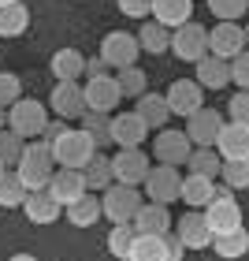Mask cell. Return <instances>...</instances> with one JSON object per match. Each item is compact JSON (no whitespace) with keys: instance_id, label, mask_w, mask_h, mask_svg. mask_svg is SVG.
<instances>
[{"instance_id":"6da1fadb","label":"cell","mask_w":249,"mask_h":261,"mask_svg":"<svg viewBox=\"0 0 249 261\" xmlns=\"http://www.w3.org/2000/svg\"><path fill=\"white\" fill-rule=\"evenodd\" d=\"M19 179L26 183V191H45L49 179L56 175V157H52V146L49 142H26V153L22 161L15 164Z\"/></svg>"},{"instance_id":"7a4b0ae2","label":"cell","mask_w":249,"mask_h":261,"mask_svg":"<svg viewBox=\"0 0 249 261\" xmlns=\"http://www.w3.org/2000/svg\"><path fill=\"white\" fill-rule=\"evenodd\" d=\"M93 153H97V146H93V138L86 135V130H64L60 138L52 142V157H56V168H86V164L93 161Z\"/></svg>"},{"instance_id":"3957f363","label":"cell","mask_w":249,"mask_h":261,"mask_svg":"<svg viewBox=\"0 0 249 261\" xmlns=\"http://www.w3.org/2000/svg\"><path fill=\"white\" fill-rule=\"evenodd\" d=\"M141 205H145V201H141V191L138 187H127V183H112L108 191H104V198H101V209H104V217L112 224H130Z\"/></svg>"},{"instance_id":"277c9868","label":"cell","mask_w":249,"mask_h":261,"mask_svg":"<svg viewBox=\"0 0 249 261\" xmlns=\"http://www.w3.org/2000/svg\"><path fill=\"white\" fill-rule=\"evenodd\" d=\"M45 105L41 101H30V97H19L15 105L8 109V127L15 130L19 138H41L45 135Z\"/></svg>"},{"instance_id":"5b68a950","label":"cell","mask_w":249,"mask_h":261,"mask_svg":"<svg viewBox=\"0 0 249 261\" xmlns=\"http://www.w3.org/2000/svg\"><path fill=\"white\" fill-rule=\"evenodd\" d=\"M171 53L179 56L186 64H197L208 56V30L201 27V22H182L179 30H171Z\"/></svg>"},{"instance_id":"8992f818","label":"cell","mask_w":249,"mask_h":261,"mask_svg":"<svg viewBox=\"0 0 249 261\" xmlns=\"http://www.w3.org/2000/svg\"><path fill=\"white\" fill-rule=\"evenodd\" d=\"M141 187H145L149 201L171 205V201H179V194H182V175H179V168H171V164H157V168L145 175Z\"/></svg>"},{"instance_id":"52a82bcc","label":"cell","mask_w":249,"mask_h":261,"mask_svg":"<svg viewBox=\"0 0 249 261\" xmlns=\"http://www.w3.org/2000/svg\"><path fill=\"white\" fill-rule=\"evenodd\" d=\"M138 53H141V45L134 34H127V30H112V34H104V41H101V60L108 64V67H134L138 64Z\"/></svg>"},{"instance_id":"ba28073f","label":"cell","mask_w":249,"mask_h":261,"mask_svg":"<svg viewBox=\"0 0 249 261\" xmlns=\"http://www.w3.org/2000/svg\"><path fill=\"white\" fill-rule=\"evenodd\" d=\"M164 97H168L171 116H186V120H190L197 109H205V86H201L197 79H175Z\"/></svg>"},{"instance_id":"9c48e42d","label":"cell","mask_w":249,"mask_h":261,"mask_svg":"<svg viewBox=\"0 0 249 261\" xmlns=\"http://www.w3.org/2000/svg\"><path fill=\"white\" fill-rule=\"evenodd\" d=\"M205 220H208L212 235L234 231V228H242V205L234 201V194H231V191H220V194L205 205Z\"/></svg>"},{"instance_id":"30bf717a","label":"cell","mask_w":249,"mask_h":261,"mask_svg":"<svg viewBox=\"0 0 249 261\" xmlns=\"http://www.w3.org/2000/svg\"><path fill=\"white\" fill-rule=\"evenodd\" d=\"M49 105L60 120H82L89 112L86 109V86H78V82H56Z\"/></svg>"},{"instance_id":"8fae6325","label":"cell","mask_w":249,"mask_h":261,"mask_svg":"<svg viewBox=\"0 0 249 261\" xmlns=\"http://www.w3.org/2000/svg\"><path fill=\"white\" fill-rule=\"evenodd\" d=\"M175 235L182 239L186 250H205V246H212V228H208V220H205V209H190L186 217L175 220Z\"/></svg>"},{"instance_id":"7c38bea8","label":"cell","mask_w":249,"mask_h":261,"mask_svg":"<svg viewBox=\"0 0 249 261\" xmlns=\"http://www.w3.org/2000/svg\"><path fill=\"white\" fill-rule=\"evenodd\" d=\"M112 172H115V183H127V187H141L145 175L152 172L149 157L141 149H119L112 157Z\"/></svg>"},{"instance_id":"4fadbf2b","label":"cell","mask_w":249,"mask_h":261,"mask_svg":"<svg viewBox=\"0 0 249 261\" xmlns=\"http://www.w3.org/2000/svg\"><path fill=\"white\" fill-rule=\"evenodd\" d=\"M220 130H223V116H220L216 109H197V112L186 120V138L194 142L197 149H208V146H216Z\"/></svg>"},{"instance_id":"5bb4252c","label":"cell","mask_w":249,"mask_h":261,"mask_svg":"<svg viewBox=\"0 0 249 261\" xmlns=\"http://www.w3.org/2000/svg\"><path fill=\"white\" fill-rule=\"evenodd\" d=\"M245 30L238 22H220L216 30H208V53L220 56V60H234L238 53H245Z\"/></svg>"},{"instance_id":"9a60e30c","label":"cell","mask_w":249,"mask_h":261,"mask_svg":"<svg viewBox=\"0 0 249 261\" xmlns=\"http://www.w3.org/2000/svg\"><path fill=\"white\" fill-rule=\"evenodd\" d=\"M45 191H49V194L67 209L71 201H78L82 194L89 191V183H86V172H82V168H56V175L49 179Z\"/></svg>"},{"instance_id":"2e32d148","label":"cell","mask_w":249,"mask_h":261,"mask_svg":"<svg viewBox=\"0 0 249 261\" xmlns=\"http://www.w3.org/2000/svg\"><path fill=\"white\" fill-rule=\"evenodd\" d=\"M160 164H171V168H179V164L190 161V153H194V142L186 138V130H168L164 127L157 135V146H152Z\"/></svg>"},{"instance_id":"e0dca14e","label":"cell","mask_w":249,"mask_h":261,"mask_svg":"<svg viewBox=\"0 0 249 261\" xmlns=\"http://www.w3.org/2000/svg\"><path fill=\"white\" fill-rule=\"evenodd\" d=\"M119 101H123V90L112 75H101V79L86 82V109L89 112H115Z\"/></svg>"},{"instance_id":"ac0fdd59","label":"cell","mask_w":249,"mask_h":261,"mask_svg":"<svg viewBox=\"0 0 249 261\" xmlns=\"http://www.w3.org/2000/svg\"><path fill=\"white\" fill-rule=\"evenodd\" d=\"M149 135V123L141 120L138 112H119V116H112V142L119 149H138L141 142H145Z\"/></svg>"},{"instance_id":"d6986e66","label":"cell","mask_w":249,"mask_h":261,"mask_svg":"<svg viewBox=\"0 0 249 261\" xmlns=\"http://www.w3.org/2000/svg\"><path fill=\"white\" fill-rule=\"evenodd\" d=\"M216 153L223 161H249V127L245 123H223L216 138Z\"/></svg>"},{"instance_id":"ffe728a7","label":"cell","mask_w":249,"mask_h":261,"mask_svg":"<svg viewBox=\"0 0 249 261\" xmlns=\"http://www.w3.org/2000/svg\"><path fill=\"white\" fill-rule=\"evenodd\" d=\"M134 231L138 235H168L171 231V213L168 205H157V201H145L138 213H134Z\"/></svg>"},{"instance_id":"44dd1931","label":"cell","mask_w":249,"mask_h":261,"mask_svg":"<svg viewBox=\"0 0 249 261\" xmlns=\"http://www.w3.org/2000/svg\"><path fill=\"white\" fill-rule=\"evenodd\" d=\"M22 213H26V220L30 224H52V220H60V213H64V205L56 201L49 191H30L26 194V201H22Z\"/></svg>"},{"instance_id":"7402d4cb","label":"cell","mask_w":249,"mask_h":261,"mask_svg":"<svg viewBox=\"0 0 249 261\" xmlns=\"http://www.w3.org/2000/svg\"><path fill=\"white\" fill-rule=\"evenodd\" d=\"M49 71L56 75V82H78V75H86V56L78 49H56Z\"/></svg>"},{"instance_id":"603a6c76","label":"cell","mask_w":249,"mask_h":261,"mask_svg":"<svg viewBox=\"0 0 249 261\" xmlns=\"http://www.w3.org/2000/svg\"><path fill=\"white\" fill-rule=\"evenodd\" d=\"M134 112L149 123V130H164L168 120H171V109H168V97H164V93H141Z\"/></svg>"},{"instance_id":"cb8c5ba5","label":"cell","mask_w":249,"mask_h":261,"mask_svg":"<svg viewBox=\"0 0 249 261\" xmlns=\"http://www.w3.org/2000/svg\"><path fill=\"white\" fill-rule=\"evenodd\" d=\"M216 194H220V191H216V179H208V175H194V172H190L186 179H182V194H179V198L186 201L190 209H205Z\"/></svg>"},{"instance_id":"d4e9b609","label":"cell","mask_w":249,"mask_h":261,"mask_svg":"<svg viewBox=\"0 0 249 261\" xmlns=\"http://www.w3.org/2000/svg\"><path fill=\"white\" fill-rule=\"evenodd\" d=\"M194 0H152V19L168 30H179L182 22H190Z\"/></svg>"},{"instance_id":"484cf974","label":"cell","mask_w":249,"mask_h":261,"mask_svg":"<svg viewBox=\"0 0 249 261\" xmlns=\"http://www.w3.org/2000/svg\"><path fill=\"white\" fill-rule=\"evenodd\" d=\"M197 82L205 90H223L231 82V60H220V56H205V60H197Z\"/></svg>"},{"instance_id":"4316f807","label":"cell","mask_w":249,"mask_h":261,"mask_svg":"<svg viewBox=\"0 0 249 261\" xmlns=\"http://www.w3.org/2000/svg\"><path fill=\"white\" fill-rule=\"evenodd\" d=\"M101 198L93 194V191H86L78 201H71L67 205V224H75V228H93V224L101 220Z\"/></svg>"},{"instance_id":"83f0119b","label":"cell","mask_w":249,"mask_h":261,"mask_svg":"<svg viewBox=\"0 0 249 261\" xmlns=\"http://www.w3.org/2000/svg\"><path fill=\"white\" fill-rule=\"evenodd\" d=\"M138 45H141V53H149V56H164L171 49V30L160 27L157 19H149V22H141V30H138Z\"/></svg>"},{"instance_id":"f1b7e54d","label":"cell","mask_w":249,"mask_h":261,"mask_svg":"<svg viewBox=\"0 0 249 261\" xmlns=\"http://www.w3.org/2000/svg\"><path fill=\"white\" fill-rule=\"evenodd\" d=\"M30 27V8L26 4H4L0 8V38H19Z\"/></svg>"},{"instance_id":"f546056e","label":"cell","mask_w":249,"mask_h":261,"mask_svg":"<svg viewBox=\"0 0 249 261\" xmlns=\"http://www.w3.org/2000/svg\"><path fill=\"white\" fill-rule=\"evenodd\" d=\"M212 250H216L223 261H238L245 250H249V231L245 228H234V231H223L212 239Z\"/></svg>"},{"instance_id":"4dcf8cb0","label":"cell","mask_w":249,"mask_h":261,"mask_svg":"<svg viewBox=\"0 0 249 261\" xmlns=\"http://www.w3.org/2000/svg\"><path fill=\"white\" fill-rule=\"evenodd\" d=\"M82 172H86V183H89V191H108V187L115 183V172H112V157H108V153H93V161L86 164V168H82Z\"/></svg>"},{"instance_id":"1f68e13d","label":"cell","mask_w":249,"mask_h":261,"mask_svg":"<svg viewBox=\"0 0 249 261\" xmlns=\"http://www.w3.org/2000/svg\"><path fill=\"white\" fill-rule=\"evenodd\" d=\"M82 130L93 138L97 149L112 146V120H108V112H86V116H82Z\"/></svg>"},{"instance_id":"d6a6232c","label":"cell","mask_w":249,"mask_h":261,"mask_svg":"<svg viewBox=\"0 0 249 261\" xmlns=\"http://www.w3.org/2000/svg\"><path fill=\"white\" fill-rule=\"evenodd\" d=\"M26 183L19 179V172L15 168H8L4 172V179H0V209H15V205H22L26 201Z\"/></svg>"},{"instance_id":"836d02e7","label":"cell","mask_w":249,"mask_h":261,"mask_svg":"<svg viewBox=\"0 0 249 261\" xmlns=\"http://www.w3.org/2000/svg\"><path fill=\"white\" fill-rule=\"evenodd\" d=\"M164 257H168V250H164V235H138L127 261H164Z\"/></svg>"},{"instance_id":"e575fe53","label":"cell","mask_w":249,"mask_h":261,"mask_svg":"<svg viewBox=\"0 0 249 261\" xmlns=\"http://www.w3.org/2000/svg\"><path fill=\"white\" fill-rule=\"evenodd\" d=\"M186 164H190V172H194V175H208V179H216V175L223 172V157L212 146L208 149H194Z\"/></svg>"},{"instance_id":"d590c367","label":"cell","mask_w":249,"mask_h":261,"mask_svg":"<svg viewBox=\"0 0 249 261\" xmlns=\"http://www.w3.org/2000/svg\"><path fill=\"white\" fill-rule=\"evenodd\" d=\"M115 82H119L123 97H134V101H138L141 93H149V79H145V71H141L138 64H134V67H119Z\"/></svg>"},{"instance_id":"8d00e7d4","label":"cell","mask_w":249,"mask_h":261,"mask_svg":"<svg viewBox=\"0 0 249 261\" xmlns=\"http://www.w3.org/2000/svg\"><path fill=\"white\" fill-rule=\"evenodd\" d=\"M22 153H26V138H19L15 130H0V161L8 164V168H15V164L22 161Z\"/></svg>"},{"instance_id":"74e56055","label":"cell","mask_w":249,"mask_h":261,"mask_svg":"<svg viewBox=\"0 0 249 261\" xmlns=\"http://www.w3.org/2000/svg\"><path fill=\"white\" fill-rule=\"evenodd\" d=\"M134 239H138V231H134V224H115L112 228V235H108V250L115 254V257H130V246H134Z\"/></svg>"},{"instance_id":"f35d334b","label":"cell","mask_w":249,"mask_h":261,"mask_svg":"<svg viewBox=\"0 0 249 261\" xmlns=\"http://www.w3.org/2000/svg\"><path fill=\"white\" fill-rule=\"evenodd\" d=\"M208 11L220 22H238L245 11H249V0H208Z\"/></svg>"},{"instance_id":"ab89813d","label":"cell","mask_w":249,"mask_h":261,"mask_svg":"<svg viewBox=\"0 0 249 261\" xmlns=\"http://www.w3.org/2000/svg\"><path fill=\"white\" fill-rule=\"evenodd\" d=\"M223 183L231 187V191H245L249 187V161H223Z\"/></svg>"},{"instance_id":"60d3db41","label":"cell","mask_w":249,"mask_h":261,"mask_svg":"<svg viewBox=\"0 0 249 261\" xmlns=\"http://www.w3.org/2000/svg\"><path fill=\"white\" fill-rule=\"evenodd\" d=\"M19 97H22V79L15 75V71H0V105L11 109Z\"/></svg>"},{"instance_id":"b9f144b4","label":"cell","mask_w":249,"mask_h":261,"mask_svg":"<svg viewBox=\"0 0 249 261\" xmlns=\"http://www.w3.org/2000/svg\"><path fill=\"white\" fill-rule=\"evenodd\" d=\"M227 112H231V123H245L249 127V90L234 93V97L227 101Z\"/></svg>"},{"instance_id":"7bdbcfd3","label":"cell","mask_w":249,"mask_h":261,"mask_svg":"<svg viewBox=\"0 0 249 261\" xmlns=\"http://www.w3.org/2000/svg\"><path fill=\"white\" fill-rule=\"evenodd\" d=\"M231 82H238L242 90H249V49L231 60Z\"/></svg>"},{"instance_id":"ee69618b","label":"cell","mask_w":249,"mask_h":261,"mask_svg":"<svg viewBox=\"0 0 249 261\" xmlns=\"http://www.w3.org/2000/svg\"><path fill=\"white\" fill-rule=\"evenodd\" d=\"M119 4V11L127 19H145V15H152V0H115Z\"/></svg>"},{"instance_id":"f6af8a7d","label":"cell","mask_w":249,"mask_h":261,"mask_svg":"<svg viewBox=\"0 0 249 261\" xmlns=\"http://www.w3.org/2000/svg\"><path fill=\"white\" fill-rule=\"evenodd\" d=\"M164 250H168V257H164V261H182L186 246H182V239H179L175 231H168V235H164Z\"/></svg>"},{"instance_id":"bcb514c9","label":"cell","mask_w":249,"mask_h":261,"mask_svg":"<svg viewBox=\"0 0 249 261\" xmlns=\"http://www.w3.org/2000/svg\"><path fill=\"white\" fill-rule=\"evenodd\" d=\"M64 130H67V123H45V135H41V142H49V146H52V142L60 138Z\"/></svg>"},{"instance_id":"7dc6e473","label":"cell","mask_w":249,"mask_h":261,"mask_svg":"<svg viewBox=\"0 0 249 261\" xmlns=\"http://www.w3.org/2000/svg\"><path fill=\"white\" fill-rule=\"evenodd\" d=\"M104 67H108V64H104L101 56H97V60H86V79H101Z\"/></svg>"},{"instance_id":"c3c4849f","label":"cell","mask_w":249,"mask_h":261,"mask_svg":"<svg viewBox=\"0 0 249 261\" xmlns=\"http://www.w3.org/2000/svg\"><path fill=\"white\" fill-rule=\"evenodd\" d=\"M0 130H8V109L0 105Z\"/></svg>"},{"instance_id":"681fc988","label":"cell","mask_w":249,"mask_h":261,"mask_svg":"<svg viewBox=\"0 0 249 261\" xmlns=\"http://www.w3.org/2000/svg\"><path fill=\"white\" fill-rule=\"evenodd\" d=\"M8 261H38L34 254H15V257H8Z\"/></svg>"},{"instance_id":"f907efd6","label":"cell","mask_w":249,"mask_h":261,"mask_svg":"<svg viewBox=\"0 0 249 261\" xmlns=\"http://www.w3.org/2000/svg\"><path fill=\"white\" fill-rule=\"evenodd\" d=\"M4 172H8V164H4V161H0V179H4Z\"/></svg>"},{"instance_id":"816d5d0a","label":"cell","mask_w":249,"mask_h":261,"mask_svg":"<svg viewBox=\"0 0 249 261\" xmlns=\"http://www.w3.org/2000/svg\"><path fill=\"white\" fill-rule=\"evenodd\" d=\"M242 30H245V45H249V22H245V27H242Z\"/></svg>"},{"instance_id":"f5cc1de1","label":"cell","mask_w":249,"mask_h":261,"mask_svg":"<svg viewBox=\"0 0 249 261\" xmlns=\"http://www.w3.org/2000/svg\"><path fill=\"white\" fill-rule=\"evenodd\" d=\"M4 4H15V0H0V8H4Z\"/></svg>"}]
</instances>
